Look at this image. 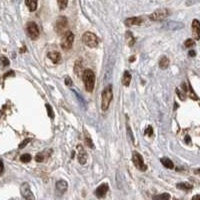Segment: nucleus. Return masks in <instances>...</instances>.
Masks as SVG:
<instances>
[{
    "label": "nucleus",
    "mask_w": 200,
    "mask_h": 200,
    "mask_svg": "<svg viewBox=\"0 0 200 200\" xmlns=\"http://www.w3.org/2000/svg\"><path fill=\"white\" fill-rule=\"evenodd\" d=\"M189 56H190V57H194L195 55H196V52L194 51V50H189Z\"/></svg>",
    "instance_id": "nucleus-38"
},
{
    "label": "nucleus",
    "mask_w": 200,
    "mask_h": 200,
    "mask_svg": "<svg viewBox=\"0 0 200 200\" xmlns=\"http://www.w3.org/2000/svg\"><path fill=\"white\" fill-rule=\"evenodd\" d=\"M20 192L22 194L23 198L25 200H35L34 198V195L32 193L31 189H30V186L28 183H23L20 187Z\"/></svg>",
    "instance_id": "nucleus-9"
},
{
    "label": "nucleus",
    "mask_w": 200,
    "mask_h": 200,
    "mask_svg": "<svg viewBox=\"0 0 200 200\" xmlns=\"http://www.w3.org/2000/svg\"><path fill=\"white\" fill-rule=\"evenodd\" d=\"M194 45H195V42L192 39H187V40L184 42V46H185L186 48H190V47L194 46Z\"/></svg>",
    "instance_id": "nucleus-31"
},
{
    "label": "nucleus",
    "mask_w": 200,
    "mask_h": 200,
    "mask_svg": "<svg viewBox=\"0 0 200 200\" xmlns=\"http://www.w3.org/2000/svg\"><path fill=\"white\" fill-rule=\"evenodd\" d=\"M108 191V184L107 183H102L101 185H99L98 187L95 190V194L98 198H103L106 195Z\"/></svg>",
    "instance_id": "nucleus-12"
},
{
    "label": "nucleus",
    "mask_w": 200,
    "mask_h": 200,
    "mask_svg": "<svg viewBox=\"0 0 200 200\" xmlns=\"http://www.w3.org/2000/svg\"><path fill=\"white\" fill-rule=\"evenodd\" d=\"M143 22V19L141 17H130L124 21L126 26H134V25H141Z\"/></svg>",
    "instance_id": "nucleus-14"
},
{
    "label": "nucleus",
    "mask_w": 200,
    "mask_h": 200,
    "mask_svg": "<svg viewBox=\"0 0 200 200\" xmlns=\"http://www.w3.org/2000/svg\"><path fill=\"white\" fill-rule=\"evenodd\" d=\"M129 61L130 62H134V61H135V56H131V57H130V59H129Z\"/></svg>",
    "instance_id": "nucleus-43"
},
{
    "label": "nucleus",
    "mask_w": 200,
    "mask_h": 200,
    "mask_svg": "<svg viewBox=\"0 0 200 200\" xmlns=\"http://www.w3.org/2000/svg\"><path fill=\"white\" fill-rule=\"evenodd\" d=\"M47 57L51 60L54 64H59L62 61V58H61V54L57 51H52V52H48L47 54Z\"/></svg>",
    "instance_id": "nucleus-13"
},
{
    "label": "nucleus",
    "mask_w": 200,
    "mask_h": 200,
    "mask_svg": "<svg viewBox=\"0 0 200 200\" xmlns=\"http://www.w3.org/2000/svg\"><path fill=\"white\" fill-rule=\"evenodd\" d=\"M74 72L76 73L77 76H81L83 75V66H82V62L80 60L76 61L75 63V66H74Z\"/></svg>",
    "instance_id": "nucleus-17"
},
{
    "label": "nucleus",
    "mask_w": 200,
    "mask_h": 200,
    "mask_svg": "<svg viewBox=\"0 0 200 200\" xmlns=\"http://www.w3.org/2000/svg\"><path fill=\"white\" fill-rule=\"evenodd\" d=\"M82 79H83L84 85L88 92H92L93 88H94L95 84V74L92 70L90 69H85L82 75Z\"/></svg>",
    "instance_id": "nucleus-2"
},
{
    "label": "nucleus",
    "mask_w": 200,
    "mask_h": 200,
    "mask_svg": "<svg viewBox=\"0 0 200 200\" xmlns=\"http://www.w3.org/2000/svg\"><path fill=\"white\" fill-rule=\"evenodd\" d=\"M173 200H177V199H173Z\"/></svg>",
    "instance_id": "nucleus-46"
},
{
    "label": "nucleus",
    "mask_w": 200,
    "mask_h": 200,
    "mask_svg": "<svg viewBox=\"0 0 200 200\" xmlns=\"http://www.w3.org/2000/svg\"><path fill=\"white\" fill-rule=\"evenodd\" d=\"M192 200H200V195H194L192 197Z\"/></svg>",
    "instance_id": "nucleus-42"
},
{
    "label": "nucleus",
    "mask_w": 200,
    "mask_h": 200,
    "mask_svg": "<svg viewBox=\"0 0 200 200\" xmlns=\"http://www.w3.org/2000/svg\"><path fill=\"white\" fill-rule=\"evenodd\" d=\"M176 93H177V95L180 97V99L181 100H184L185 99V93H182L181 91H180V89H176Z\"/></svg>",
    "instance_id": "nucleus-35"
},
{
    "label": "nucleus",
    "mask_w": 200,
    "mask_h": 200,
    "mask_svg": "<svg viewBox=\"0 0 200 200\" xmlns=\"http://www.w3.org/2000/svg\"><path fill=\"white\" fill-rule=\"evenodd\" d=\"M144 134L146 136H149V137H152V136H153V129H152L151 125L147 126V128L145 129V131H144Z\"/></svg>",
    "instance_id": "nucleus-29"
},
{
    "label": "nucleus",
    "mask_w": 200,
    "mask_h": 200,
    "mask_svg": "<svg viewBox=\"0 0 200 200\" xmlns=\"http://www.w3.org/2000/svg\"><path fill=\"white\" fill-rule=\"evenodd\" d=\"M170 14L168 9L166 8H161V9H157L155 10L153 13L149 15V18L153 21H162L164 20L165 18L168 17V15Z\"/></svg>",
    "instance_id": "nucleus-6"
},
{
    "label": "nucleus",
    "mask_w": 200,
    "mask_h": 200,
    "mask_svg": "<svg viewBox=\"0 0 200 200\" xmlns=\"http://www.w3.org/2000/svg\"><path fill=\"white\" fill-rule=\"evenodd\" d=\"M74 41V34L71 31H66L61 38V47L64 50H69L72 47Z\"/></svg>",
    "instance_id": "nucleus-4"
},
{
    "label": "nucleus",
    "mask_w": 200,
    "mask_h": 200,
    "mask_svg": "<svg viewBox=\"0 0 200 200\" xmlns=\"http://www.w3.org/2000/svg\"><path fill=\"white\" fill-rule=\"evenodd\" d=\"M160 162L162 163L163 166L166 167V168H168V169H173V167H174V164H173V162L171 161V160L169 159V158H167V157H163V158H161Z\"/></svg>",
    "instance_id": "nucleus-18"
},
{
    "label": "nucleus",
    "mask_w": 200,
    "mask_h": 200,
    "mask_svg": "<svg viewBox=\"0 0 200 200\" xmlns=\"http://www.w3.org/2000/svg\"><path fill=\"white\" fill-rule=\"evenodd\" d=\"M0 62L2 63V65L3 66H8L9 65V60H8V58H6L5 56H2V57H0Z\"/></svg>",
    "instance_id": "nucleus-32"
},
{
    "label": "nucleus",
    "mask_w": 200,
    "mask_h": 200,
    "mask_svg": "<svg viewBox=\"0 0 200 200\" xmlns=\"http://www.w3.org/2000/svg\"><path fill=\"white\" fill-rule=\"evenodd\" d=\"M37 0H25V4L30 11H35L37 9Z\"/></svg>",
    "instance_id": "nucleus-16"
},
{
    "label": "nucleus",
    "mask_w": 200,
    "mask_h": 200,
    "mask_svg": "<svg viewBox=\"0 0 200 200\" xmlns=\"http://www.w3.org/2000/svg\"><path fill=\"white\" fill-rule=\"evenodd\" d=\"M13 76L14 75V72H13V71H9V72H7V73H5V75H4V78H6L7 77V76Z\"/></svg>",
    "instance_id": "nucleus-40"
},
{
    "label": "nucleus",
    "mask_w": 200,
    "mask_h": 200,
    "mask_svg": "<svg viewBox=\"0 0 200 200\" xmlns=\"http://www.w3.org/2000/svg\"><path fill=\"white\" fill-rule=\"evenodd\" d=\"M67 25H68V21H67V18L64 16H60L57 18L55 22V31L57 34L61 35V34H64L66 32L67 29Z\"/></svg>",
    "instance_id": "nucleus-7"
},
{
    "label": "nucleus",
    "mask_w": 200,
    "mask_h": 200,
    "mask_svg": "<svg viewBox=\"0 0 200 200\" xmlns=\"http://www.w3.org/2000/svg\"><path fill=\"white\" fill-rule=\"evenodd\" d=\"M132 161H133L135 167L140 171H146L147 170V165L144 163L143 157L141 156V154H139L138 152L133 151L132 153Z\"/></svg>",
    "instance_id": "nucleus-5"
},
{
    "label": "nucleus",
    "mask_w": 200,
    "mask_h": 200,
    "mask_svg": "<svg viewBox=\"0 0 200 200\" xmlns=\"http://www.w3.org/2000/svg\"><path fill=\"white\" fill-rule=\"evenodd\" d=\"M127 131H128V134L130 135V138H131V141L134 143V136L132 135V131H131V128L129 127V125L127 124Z\"/></svg>",
    "instance_id": "nucleus-36"
},
{
    "label": "nucleus",
    "mask_w": 200,
    "mask_h": 200,
    "mask_svg": "<svg viewBox=\"0 0 200 200\" xmlns=\"http://www.w3.org/2000/svg\"><path fill=\"white\" fill-rule=\"evenodd\" d=\"M194 173H195V174H199V173H200V168H199V169H197V170H195V171H194Z\"/></svg>",
    "instance_id": "nucleus-44"
},
{
    "label": "nucleus",
    "mask_w": 200,
    "mask_h": 200,
    "mask_svg": "<svg viewBox=\"0 0 200 200\" xmlns=\"http://www.w3.org/2000/svg\"><path fill=\"white\" fill-rule=\"evenodd\" d=\"M185 142L187 143V144H189V143L191 142V140H190V137H189L188 135H187V136H186V137H185Z\"/></svg>",
    "instance_id": "nucleus-41"
},
{
    "label": "nucleus",
    "mask_w": 200,
    "mask_h": 200,
    "mask_svg": "<svg viewBox=\"0 0 200 200\" xmlns=\"http://www.w3.org/2000/svg\"><path fill=\"white\" fill-rule=\"evenodd\" d=\"M82 41L84 42V44L86 46L90 47V48H95L97 47L99 43V40L97 38V36L95 35L92 32H85L82 36Z\"/></svg>",
    "instance_id": "nucleus-3"
},
{
    "label": "nucleus",
    "mask_w": 200,
    "mask_h": 200,
    "mask_svg": "<svg viewBox=\"0 0 200 200\" xmlns=\"http://www.w3.org/2000/svg\"><path fill=\"white\" fill-rule=\"evenodd\" d=\"M65 84L68 86H71L72 85V80H71V78L69 77V76H67L66 78H65Z\"/></svg>",
    "instance_id": "nucleus-37"
},
{
    "label": "nucleus",
    "mask_w": 200,
    "mask_h": 200,
    "mask_svg": "<svg viewBox=\"0 0 200 200\" xmlns=\"http://www.w3.org/2000/svg\"><path fill=\"white\" fill-rule=\"evenodd\" d=\"M84 140H85V143H86V145H87L88 147L94 149V143H93L92 139H91L90 135H89L88 132L86 131V130H84Z\"/></svg>",
    "instance_id": "nucleus-19"
},
{
    "label": "nucleus",
    "mask_w": 200,
    "mask_h": 200,
    "mask_svg": "<svg viewBox=\"0 0 200 200\" xmlns=\"http://www.w3.org/2000/svg\"><path fill=\"white\" fill-rule=\"evenodd\" d=\"M170 199V194L169 193H162L157 196H154L153 200H169Z\"/></svg>",
    "instance_id": "nucleus-25"
},
{
    "label": "nucleus",
    "mask_w": 200,
    "mask_h": 200,
    "mask_svg": "<svg viewBox=\"0 0 200 200\" xmlns=\"http://www.w3.org/2000/svg\"><path fill=\"white\" fill-rule=\"evenodd\" d=\"M130 82H131V74L128 71H125L122 77V84L124 86H129Z\"/></svg>",
    "instance_id": "nucleus-20"
},
{
    "label": "nucleus",
    "mask_w": 200,
    "mask_h": 200,
    "mask_svg": "<svg viewBox=\"0 0 200 200\" xmlns=\"http://www.w3.org/2000/svg\"><path fill=\"white\" fill-rule=\"evenodd\" d=\"M165 26H167L168 29H179V28L183 27V24H182V23H177V22H173V21H171V22L166 23V25Z\"/></svg>",
    "instance_id": "nucleus-23"
},
{
    "label": "nucleus",
    "mask_w": 200,
    "mask_h": 200,
    "mask_svg": "<svg viewBox=\"0 0 200 200\" xmlns=\"http://www.w3.org/2000/svg\"><path fill=\"white\" fill-rule=\"evenodd\" d=\"M57 2L60 10H64L66 8L67 4H68V0H57Z\"/></svg>",
    "instance_id": "nucleus-28"
},
{
    "label": "nucleus",
    "mask_w": 200,
    "mask_h": 200,
    "mask_svg": "<svg viewBox=\"0 0 200 200\" xmlns=\"http://www.w3.org/2000/svg\"><path fill=\"white\" fill-rule=\"evenodd\" d=\"M176 186H177V188L181 189V190H191L193 187V186L191 185L190 183H188V182H181V183H178Z\"/></svg>",
    "instance_id": "nucleus-24"
},
{
    "label": "nucleus",
    "mask_w": 200,
    "mask_h": 200,
    "mask_svg": "<svg viewBox=\"0 0 200 200\" xmlns=\"http://www.w3.org/2000/svg\"><path fill=\"white\" fill-rule=\"evenodd\" d=\"M35 160H36V162H42L43 160H44V156H43V154L42 153L37 154V155L35 156Z\"/></svg>",
    "instance_id": "nucleus-34"
},
{
    "label": "nucleus",
    "mask_w": 200,
    "mask_h": 200,
    "mask_svg": "<svg viewBox=\"0 0 200 200\" xmlns=\"http://www.w3.org/2000/svg\"><path fill=\"white\" fill-rule=\"evenodd\" d=\"M3 169H4V165H3V162L0 160V174L3 172Z\"/></svg>",
    "instance_id": "nucleus-39"
},
{
    "label": "nucleus",
    "mask_w": 200,
    "mask_h": 200,
    "mask_svg": "<svg viewBox=\"0 0 200 200\" xmlns=\"http://www.w3.org/2000/svg\"><path fill=\"white\" fill-rule=\"evenodd\" d=\"M192 34L195 40L200 39V22L197 19H194L192 21Z\"/></svg>",
    "instance_id": "nucleus-11"
},
{
    "label": "nucleus",
    "mask_w": 200,
    "mask_h": 200,
    "mask_svg": "<svg viewBox=\"0 0 200 200\" xmlns=\"http://www.w3.org/2000/svg\"><path fill=\"white\" fill-rule=\"evenodd\" d=\"M31 159H32L31 155H30V154H28V153L23 154V155H21V157H20V161L23 162V163L30 162V160H31Z\"/></svg>",
    "instance_id": "nucleus-27"
},
{
    "label": "nucleus",
    "mask_w": 200,
    "mask_h": 200,
    "mask_svg": "<svg viewBox=\"0 0 200 200\" xmlns=\"http://www.w3.org/2000/svg\"><path fill=\"white\" fill-rule=\"evenodd\" d=\"M169 66V59L166 56H162L159 60V67L161 69H166Z\"/></svg>",
    "instance_id": "nucleus-22"
},
{
    "label": "nucleus",
    "mask_w": 200,
    "mask_h": 200,
    "mask_svg": "<svg viewBox=\"0 0 200 200\" xmlns=\"http://www.w3.org/2000/svg\"><path fill=\"white\" fill-rule=\"evenodd\" d=\"M30 141H31V139H30V138H26L25 140H23L22 142L20 143V145H19V148H20V149L24 148V147L28 144V143L30 142Z\"/></svg>",
    "instance_id": "nucleus-33"
},
{
    "label": "nucleus",
    "mask_w": 200,
    "mask_h": 200,
    "mask_svg": "<svg viewBox=\"0 0 200 200\" xmlns=\"http://www.w3.org/2000/svg\"><path fill=\"white\" fill-rule=\"evenodd\" d=\"M125 36H126V41H127L128 46L132 47L134 45V43H135V39H134V37H133V34H132L130 31H127L126 32Z\"/></svg>",
    "instance_id": "nucleus-21"
},
{
    "label": "nucleus",
    "mask_w": 200,
    "mask_h": 200,
    "mask_svg": "<svg viewBox=\"0 0 200 200\" xmlns=\"http://www.w3.org/2000/svg\"><path fill=\"white\" fill-rule=\"evenodd\" d=\"M74 156H75V152L73 151V152H72V158H74Z\"/></svg>",
    "instance_id": "nucleus-45"
},
{
    "label": "nucleus",
    "mask_w": 200,
    "mask_h": 200,
    "mask_svg": "<svg viewBox=\"0 0 200 200\" xmlns=\"http://www.w3.org/2000/svg\"><path fill=\"white\" fill-rule=\"evenodd\" d=\"M45 106H46V109H47V113H48V116H49L51 119H53V118H54V111H53V109H52V107L49 105V104H46Z\"/></svg>",
    "instance_id": "nucleus-30"
},
{
    "label": "nucleus",
    "mask_w": 200,
    "mask_h": 200,
    "mask_svg": "<svg viewBox=\"0 0 200 200\" xmlns=\"http://www.w3.org/2000/svg\"><path fill=\"white\" fill-rule=\"evenodd\" d=\"M26 31L32 40H35L39 37V28L35 22H28L26 25Z\"/></svg>",
    "instance_id": "nucleus-8"
},
{
    "label": "nucleus",
    "mask_w": 200,
    "mask_h": 200,
    "mask_svg": "<svg viewBox=\"0 0 200 200\" xmlns=\"http://www.w3.org/2000/svg\"><path fill=\"white\" fill-rule=\"evenodd\" d=\"M77 148H78V161H79L80 164L84 165L86 161H87V158H88L87 152L84 150V148L81 145H78Z\"/></svg>",
    "instance_id": "nucleus-10"
},
{
    "label": "nucleus",
    "mask_w": 200,
    "mask_h": 200,
    "mask_svg": "<svg viewBox=\"0 0 200 200\" xmlns=\"http://www.w3.org/2000/svg\"><path fill=\"white\" fill-rule=\"evenodd\" d=\"M68 188V183L64 180H59L56 182V190L59 192V194H63Z\"/></svg>",
    "instance_id": "nucleus-15"
},
{
    "label": "nucleus",
    "mask_w": 200,
    "mask_h": 200,
    "mask_svg": "<svg viewBox=\"0 0 200 200\" xmlns=\"http://www.w3.org/2000/svg\"><path fill=\"white\" fill-rule=\"evenodd\" d=\"M101 108L103 111L108 109L109 107L110 103L112 101V98H113V91H112V85L106 86L104 88L103 92H102V95H101Z\"/></svg>",
    "instance_id": "nucleus-1"
},
{
    "label": "nucleus",
    "mask_w": 200,
    "mask_h": 200,
    "mask_svg": "<svg viewBox=\"0 0 200 200\" xmlns=\"http://www.w3.org/2000/svg\"><path fill=\"white\" fill-rule=\"evenodd\" d=\"M188 94H189V97H190L191 99H193V100H198V96H197L196 94H195V92H194V90L192 89V87H191V85L190 84H188Z\"/></svg>",
    "instance_id": "nucleus-26"
}]
</instances>
